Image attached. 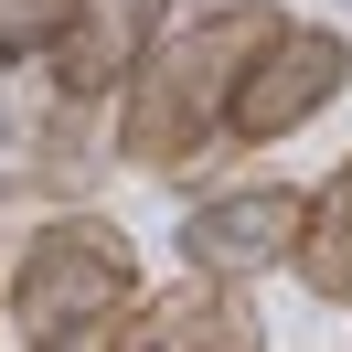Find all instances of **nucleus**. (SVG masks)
Wrapping results in <instances>:
<instances>
[{"mask_svg": "<svg viewBox=\"0 0 352 352\" xmlns=\"http://www.w3.org/2000/svg\"><path fill=\"white\" fill-rule=\"evenodd\" d=\"M278 22H288V11H267V0H224V11H203L192 32H171V43L129 75L118 160H139V171H192V160L224 139L235 86L256 75V54L278 43Z\"/></svg>", "mask_w": 352, "mask_h": 352, "instance_id": "f257e3e1", "label": "nucleus"}, {"mask_svg": "<svg viewBox=\"0 0 352 352\" xmlns=\"http://www.w3.org/2000/svg\"><path fill=\"white\" fill-rule=\"evenodd\" d=\"M0 309L32 352H107V331L139 309V245L118 214H54L0 267Z\"/></svg>", "mask_w": 352, "mask_h": 352, "instance_id": "f03ea898", "label": "nucleus"}, {"mask_svg": "<svg viewBox=\"0 0 352 352\" xmlns=\"http://www.w3.org/2000/svg\"><path fill=\"white\" fill-rule=\"evenodd\" d=\"M299 235H309V192L299 182H224V192H203L182 214V267L245 288V278L299 256Z\"/></svg>", "mask_w": 352, "mask_h": 352, "instance_id": "7ed1b4c3", "label": "nucleus"}, {"mask_svg": "<svg viewBox=\"0 0 352 352\" xmlns=\"http://www.w3.org/2000/svg\"><path fill=\"white\" fill-rule=\"evenodd\" d=\"M160 22H171V0H65V22H54L43 43V86L54 107H107V96H129V75L160 54Z\"/></svg>", "mask_w": 352, "mask_h": 352, "instance_id": "20e7f679", "label": "nucleus"}, {"mask_svg": "<svg viewBox=\"0 0 352 352\" xmlns=\"http://www.w3.org/2000/svg\"><path fill=\"white\" fill-rule=\"evenodd\" d=\"M352 86V43L320 22H278V43L256 54V75L235 86V118H224V150H267V139L309 129L331 96Z\"/></svg>", "mask_w": 352, "mask_h": 352, "instance_id": "39448f33", "label": "nucleus"}, {"mask_svg": "<svg viewBox=\"0 0 352 352\" xmlns=\"http://www.w3.org/2000/svg\"><path fill=\"white\" fill-rule=\"evenodd\" d=\"M107 352H267V320H256L245 288L182 278V288H160V299H139L129 320L107 331Z\"/></svg>", "mask_w": 352, "mask_h": 352, "instance_id": "423d86ee", "label": "nucleus"}, {"mask_svg": "<svg viewBox=\"0 0 352 352\" xmlns=\"http://www.w3.org/2000/svg\"><path fill=\"white\" fill-rule=\"evenodd\" d=\"M288 267H299L331 309H352V203H309V235H299Z\"/></svg>", "mask_w": 352, "mask_h": 352, "instance_id": "0eeeda50", "label": "nucleus"}, {"mask_svg": "<svg viewBox=\"0 0 352 352\" xmlns=\"http://www.w3.org/2000/svg\"><path fill=\"white\" fill-rule=\"evenodd\" d=\"M65 22V0H0V65H32Z\"/></svg>", "mask_w": 352, "mask_h": 352, "instance_id": "6e6552de", "label": "nucleus"}, {"mask_svg": "<svg viewBox=\"0 0 352 352\" xmlns=\"http://www.w3.org/2000/svg\"><path fill=\"white\" fill-rule=\"evenodd\" d=\"M342 203H352V160H342Z\"/></svg>", "mask_w": 352, "mask_h": 352, "instance_id": "1a4fd4ad", "label": "nucleus"}]
</instances>
